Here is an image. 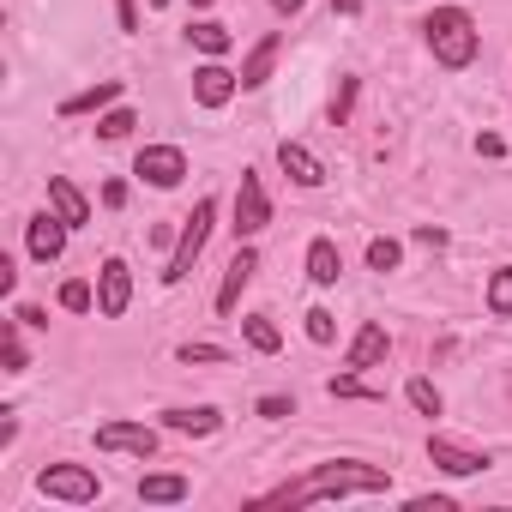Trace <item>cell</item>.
I'll use <instances>...</instances> for the list:
<instances>
[{
    "mask_svg": "<svg viewBox=\"0 0 512 512\" xmlns=\"http://www.w3.org/2000/svg\"><path fill=\"white\" fill-rule=\"evenodd\" d=\"M350 494H392V470L362 458H332V464H314L302 482L260 494L253 506H314V500H350Z\"/></svg>",
    "mask_w": 512,
    "mask_h": 512,
    "instance_id": "obj_1",
    "label": "cell"
},
{
    "mask_svg": "<svg viewBox=\"0 0 512 512\" xmlns=\"http://www.w3.org/2000/svg\"><path fill=\"white\" fill-rule=\"evenodd\" d=\"M422 37H428V55L440 61V67H470L476 61V49H482V31H476V19L464 13V7H434L428 19H422Z\"/></svg>",
    "mask_w": 512,
    "mask_h": 512,
    "instance_id": "obj_2",
    "label": "cell"
},
{
    "mask_svg": "<svg viewBox=\"0 0 512 512\" xmlns=\"http://www.w3.org/2000/svg\"><path fill=\"white\" fill-rule=\"evenodd\" d=\"M211 223H217V199H199V205H193V217L181 223V241H175V253H169V272H163V284H187L193 260L205 253V241H211Z\"/></svg>",
    "mask_w": 512,
    "mask_h": 512,
    "instance_id": "obj_3",
    "label": "cell"
},
{
    "mask_svg": "<svg viewBox=\"0 0 512 512\" xmlns=\"http://www.w3.org/2000/svg\"><path fill=\"white\" fill-rule=\"evenodd\" d=\"M37 494L67 500V506H91V500L103 494V482H97L91 464H43V470H37Z\"/></svg>",
    "mask_w": 512,
    "mask_h": 512,
    "instance_id": "obj_4",
    "label": "cell"
},
{
    "mask_svg": "<svg viewBox=\"0 0 512 512\" xmlns=\"http://www.w3.org/2000/svg\"><path fill=\"white\" fill-rule=\"evenodd\" d=\"M272 223V193H266V181H260V169H241V181H235V241H253Z\"/></svg>",
    "mask_w": 512,
    "mask_h": 512,
    "instance_id": "obj_5",
    "label": "cell"
},
{
    "mask_svg": "<svg viewBox=\"0 0 512 512\" xmlns=\"http://www.w3.org/2000/svg\"><path fill=\"white\" fill-rule=\"evenodd\" d=\"M133 175L169 193V187H181V181H187V151H181V145H145V151L133 157Z\"/></svg>",
    "mask_w": 512,
    "mask_h": 512,
    "instance_id": "obj_6",
    "label": "cell"
},
{
    "mask_svg": "<svg viewBox=\"0 0 512 512\" xmlns=\"http://www.w3.org/2000/svg\"><path fill=\"white\" fill-rule=\"evenodd\" d=\"M67 229H73V223H67L55 205L37 211V217L25 223V247H31V260H37V266H55L61 253H67Z\"/></svg>",
    "mask_w": 512,
    "mask_h": 512,
    "instance_id": "obj_7",
    "label": "cell"
},
{
    "mask_svg": "<svg viewBox=\"0 0 512 512\" xmlns=\"http://www.w3.org/2000/svg\"><path fill=\"white\" fill-rule=\"evenodd\" d=\"M133 302V266L127 260H103L97 266V314L103 320H121Z\"/></svg>",
    "mask_w": 512,
    "mask_h": 512,
    "instance_id": "obj_8",
    "label": "cell"
},
{
    "mask_svg": "<svg viewBox=\"0 0 512 512\" xmlns=\"http://www.w3.org/2000/svg\"><path fill=\"white\" fill-rule=\"evenodd\" d=\"M428 464L446 470V476H482L488 470V452H476V446H464L452 434H428Z\"/></svg>",
    "mask_w": 512,
    "mask_h": 512,
    "instance_id": "obj_9",
    "label": "cell"
},
{
    "mask_svg": "<svg viewBox=\"0 0 512 512\" xmlns=\"http://www.w3.org/2000/svg\"><path fill=\"white\" fill-rule=\"evenodd\" d=\"M386 356H392V332H386L380 320H362V326H356V338L344 344V368H350V374H362V368H380Z\"/></svg>",
    "mask_w": 512,
    "mask_h": 512,
    "instance_id": "obj_10",
    "label": "cell"
},
{
    "mask_svg": "<svg viewBox=\"0 0 512 512\" xmlns=\"http://www.w3.org/2000/svg\"><path fill=\"white\" fill-rule=\"evenodd\" d=\"M97 452L157 458V428H151V422H103V428H97Z\"/></svg>",
    "mask_w": 512,
    "mask_h": 512,
    "instance_id": "obj_11",
    "label": "cell"
},
{
    "mask_svg": "<svg viewBox=\"0 0 512 512\" xmlns=\"http://www.w3.org/2000/svg\"><path fill=\"white\" fill-rule=\"evenodd\" d=\"M253 272H260V253H253V241H241L235 260L223 266V284H217V314H235V302H241V290L253 284Z\"/></svg>",
    "mask_w": 512,
    "mask_h": 512,
    "instance_id": "obj_12",
    "label": "cell"
},
{
    "mask_svg": "<svg viewBox=\"0 0 512 512\" xmlns=\"http://www.w3.org/2000/svg\"><path fill=\"white\" fill-rule=\"evenodd\" d=\"M235 91H241V73H229L223 61H205V67H193V103H199V109H223Z\"/></svg>",
    "mask_w": 512,
    "mask_h": 512,
    "instance_id": "obj_13",
    "label": "cell"
},
{
    "mask_svg": "<svg viewBox=\"0 0 512 512\" xmlns=\"http://www.w3.org/2000/svg\"><path fill=\"white\" fill-rule=\"evenodd\" d=\"M278 169H284L296 187H326V163H320L308 145H296V139H284V145H278Z\"/></svg>",
    "mask_w": 512,
    "mask_h": 512,
    "instance_id": "obj_14",
    "label": "cell"
},
{
    "mask_svg": "<svg viewBox=\"0 0 512 512\" xmlns=\"http://www.w3.org/2000/svg\"><path fill=\"white\" fill-rule=\"evenodd\" d=\"M278 49H284V37H278V31H266L260 43L247 49V61H241V91H260V85L272 79V67H278Z\"/></svg>",
    "mask_w": 512,
    "mask_h": 512,
    "instance_id": "obj_15",
    "label": "cell"
},
{
    "mask_svg": "<svg viewBox=\"0 0 512 512\" xmlns=\"http://www.w3.org/2000/svg\"><path fill=\"white\" fill-rule=\"evenodd\" d=\"M308 278H314L320 290H332V284L344 278V253H338L332 235H314V241H308Z\"/></svg>",
    "mask_w": 512,
    "mask_h": 512,
    "instance_id": "obj_16",
    "label": "cell"
},
{
    "mask_svg": "<svg viewBox=\"0 0 512 512\" xmlns=\"http://www.w3.org/2000/svg\"><path fill=\"white\" fill-rule=\"evenodd\" d=\"M139 500L145 506H181L187 500V476L181 470H151V476H139Z\"/></svg>",
    "mask_w": 512,
    "mask_h": 512,
    "instance_id": "obj_17",
    "label": "cell"
},
{
    "mask_svg": "<svg viewBox=\"0 0 512 512\" xmlns=\"http://www.w3.org/2000/svg\"><path fill=\"white\" fill-rule=\"evenodd\" d=\"M115 103H121V79H97L91 91H73L61 103V115L73 121V115H97V109H115Z\"/></svg>",
    "mask_w": 512,
    "mask_h": 512,
    "instance_id": "obj_18",
    "label": "cell"
},
{
    "mask_svg": "<svg viewBox=\"0 0 512 512\" xmlns=\"http://www.w3.org/2000/svg\"><path fill=\"white\" fill-rule=\"evenodd\" d=\"M163 428H169V434H217V428H223V416H217L211 404H193V410H187V404H175V410H163Z\"/></svg>",
    "mask_w": 512,
    "mask_h": 512,
    "instance_id": "obj_19",
    "label": "cell"
},
{
    "mask_svg": "<svg viewBox=\"0 0 512 512\" xmlns=\"http://www.w3.org/2000/svg\"><path fill=\"white\" fill-rule=\"evenodd\" d=\"M49 205H55V211H61L73 229H79V223H91V199H85V193H79L67 175H49Z\"/></svg>",
    "mask_w": 512,
    "mask_h": 512,
    "instance_id": "obj_20",
    "label": "cell"
},
{
    "mask_svg": "<svg viewBox=\"0 0 512 512\" xmlns=\"http://www.w3.org/2000/svg\"><path fill=\"white\" fill-rule=\"evenodd\" d=\"M241 338H247V350H260V356H278L284 350V332L272 326V314H247L241 320Z\"/></svg>",
    "mask_w": 512,
    "mask_h": 512,
    "instance_id": "obj_21",
    "label": "cell"
},
{
    "mask_svg": "<svg viewBox=\"0 0 512 512\" xmlns=\"http://www.w3.org/2000/svg\"><path fill=\"white\" fill-rule=\"evenodd\" d=\"M187 37H193V49H199V55H211V61L235 49V37H229V25H217V19H199V25H193Z\"/></svg>",
    "mask_w": 512,
    "mask_h": 512,
    "instance_id": "obj_22",
    "label": "cell"
},
{
    "mask_svg": "<svg viewBox=\"0 0 512 512\" xmlns=\"http://www.w3.org/2000/svg\"><path fill=\"white\" fill-rule=\"evenodd\" d=\"M398 266H404V241L374 235V241H368V272H398Z\"/></svg>",
    "mask_w": 512,
    "mask_h": 512,
    "instance_id": "obj_23",
    "label": "cell"
},
{
    "mask_svg": "<svg viewBox=\"0 0 512 512\" xmlns=\"http://www.w3.org/2000/svg\"><path fill=\"white\" fill-rule=\"evenodd\" d=\"M488 314H494V320H512V266H500V272L488 278Z\"/></svg>",
    "mask_w": 512,
    "mask_h": 512,
    "instance_id": "obj_24",
    "label": "cell"
},
{
    "mask_svg": "<svg viewBox=\"0 0 512 512\" xmlns=\"http://www.w3.org/2000/svg\"><path fill=\"white\" fill-rule=\"evenodd\" d=\"M61 308H67V314H91V308H97V284L67 278V284H61Z\"/></svg>",
    "mask_w": 512,
    "mask_h": 512,
    "instance_id": "obj_25",
    "label": "cell"
},
{
    "mask_svg": "<svg viewBox=\"0 0 512 512\" xmlns=\"http://www.w3.org/2000/svg\"><path fill=\"white\" fill-rule=\"evenodd\" d=\"M404 398H410V404H416L422 416H440V410H446V398H440V386H434V380H422V374H416V380L404 386Z\"/></svg>",
    "mask_w": 512,
    "mask_h": 512,
    "instance_id": "obj_26",
    "label": "cell"
},
{
    "mask_svg": "<svg viewBox=\"0 0 512 512\" xmlns=\"http://www.w3.org/2000/svg\"><path fill=\"white\" fill-rule=\"evenodd\" d=\"M133 127H139V115H133V109H109V115L97 121V139H127Z\"/></svg>",
    "mask_w": 512,
    "mask_h": 512,
    "instance_id": "obj_27",
    "label": "cell"
},
{
    "mask_svg": "<svg viewBox=\"0 0 512 512\" xmlns=\"http://www.w3.org/2000/svg\"><path fill=\"white\" fill-rule=\"evenodd\" d=\"M356 91H362V79H344V85H338V97H332V109H326V115H332V127H344V121H350Z\"/></svg>",
    "mask_w": 512,
    "mask_h": 512,
    "instance_id": "obj_28",
    "label": "cell"
},
{
    "mask_svg": "<svg viewBox=\"0 0 512 512\" xmlns=\"http://www.w3.org/2000/svg\"><path fill=\"white\" fill-rule=\"evenodd\" d=\"M332 398H362V404H380L386 392H374V386H362L356 374H338V380H332Z\"/></svg>",
    "mask_w": 512,
    "mask_h": 512,
    "instance_id": "obj_29",
    "label": "cell"
},
{
    "mask_svg": "<svg viewBox=\"0 0 512 512\" xmlns=\"http://www.w3.org/2000/svg\"><path fill=\"white\" fill-rule=\"evenodd\" d=\"M19 326H25V320L13 314V320H7V374H25V338H19Z\"/></svg>",
    "mask_w": 512,
    "mask_h": 512,
    "instance_id": "obj_30",
    "label": "cell"
},
{
    "mask_svg": "<svg viewBox=\"0 0 512 512\" xmlns=\"http://www.w3.org/2000/svg\"><path fill=\"white\" fill-rule=\"evenodd\" d=\"M308 338H314V344H332V338H338V326H332L326 308H308Z\"/></svg>",
    "mask_w": 512,
    "mask_h": 512,
    "instance_id": "obj_31",
    "label": "cell"
},
{
    "mask_svg": "<svg viewBox=\"0 0 512 512\" xmlns=\"http://www.w3.org/2000/svg\"><path fill=\"white\" fill-rule=\"evenodd\" d=\"M181 362H229L223 344H181Z\"/></svg>",
    "mask_w": 512,
    "mask_h": 512,
    "instance_id": "obj_32",
    "label": "cell"
},
{
    "mask_svg": "<svg viewBox=\"0 0 512 512\" xmlns=\"http://www.w3.org/2000/svg\"><path fill=\"white\" fill-rule=\"evenodd\" d=\"M260 416H272V422H278V416H296V398H278V392H272V398H260Z\"/></svg>",
    "mask_w": 512,
    "mask_h": 512,
    "instance_id": "obj_33",
    "label": "cell"
},
{
    "mask_svg": "<svg viewBox=\"0 0 512 512\" xmlns=\"http://www.w3.org/2000/svg\"><path fill=\"white\" fill-rule=\"evenodd\" d=\"M115 19H121V31H139V7H133V0H115Z\"/></svg>",
    "mask_w": 512,
    "mask_h": 512,
    "instance_id": "obj_34",
    "label": "cell"
},
{
    "mask_svg": "<svg viewBox=\"0 0 512 512\" xmlns=\"http://www.w3.org/2000/svg\"><path fill=\"white\" fill-rule=\"evenodd\" d=\"M416 247H446V229H428V223H422V229H416Z\"/></svg>",
    "mask_w": 512,
    "mask_h": 512,
    "instance_id": "obj_35",
    "label": "cell"
},
{
    "mask_svg": "<svg viewBox=\"0 0 512 512\" xmlns=\"http://www.w3.org/2000/svg\"><path fill=\"white\" fill-rule=\"evenodd\" d=\"M476 151H482V157H506V145H500L494 133H482V139H476Z\"/></svg>",
    "mask_w": 512,
    "mask_h": 512,
    "instance_id": "obj_36",
    "label": "cell"
},
{
    "mask_svg": "<svg viewBox=\"0 0 512 512\" xmlns=\"http://www.w3.org/2000/svg\"><path fill=\"white\" fill-rule=\"evenodd\" d=\"M332 7H338L344 19H356V13H362V0H332Z\"/></svg>",
    "mask_w": 512,
    "mask_h": 512,
    "instance_id": "obj_37",
    "label": "cell"
},
{
    "mask_svg": "<svg viewBox=\"0 0 512 512\" xmlns=\"http://www.w3.org/2000/svg\"><path fill=\"white\" fill-rule=\"evenodd\" d=\"M272 7H278V13H302V7H308V0H272Z\"/></svg>",
    "mask_w": 512,
    "mask_h": 512,
    "instance_id": "obj_38",
    "label": "cell"
},
{
    "mask_svg": "<svg viewBox=\"0 0 512 512\" xmlns=\"http://www.w3.org/2000/svg\"><path fill=\"white\" fill-rule=\"evenodd\" d=\"M193 7H211V0H193Z\"/></svg>",
    "mask_w": 512,
    "mask_h": 512,
    "instance_id": "obj_39",
    "label": "cell"
},
{
    "mask_svg": "<svg viewBox=\"0 0 512 512\" xmlns=\"http://www.w3.org/2000/svg\"><path fill=\"white\" fill-rule=\"evenodd\" d=\"M151 7H163V0H151Z\"/></svg>",
    "mask_w": 512,
    "mask_h": 512,
    "instance_id": "obj_40",
    "label": "cell"
}]
</instances>
